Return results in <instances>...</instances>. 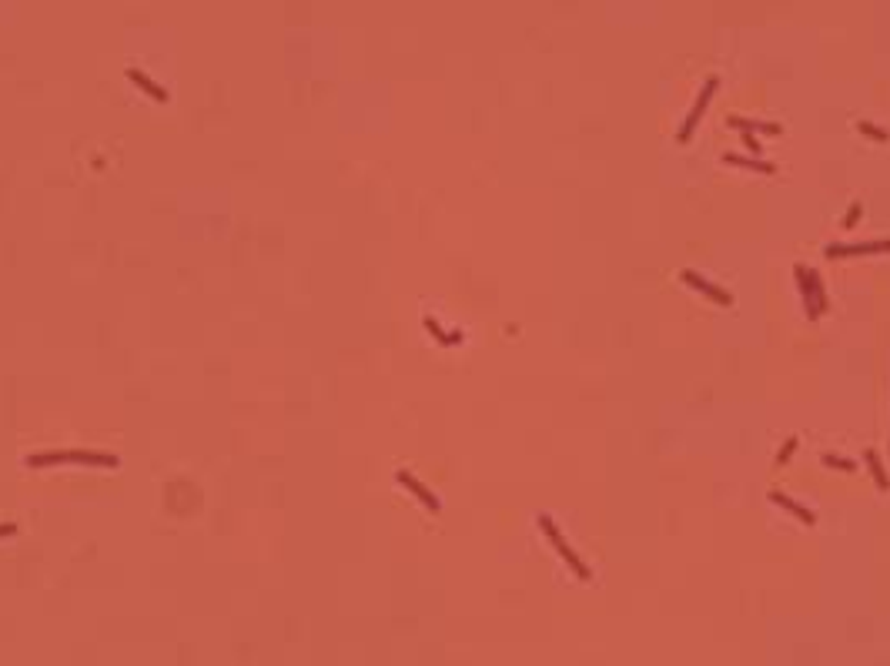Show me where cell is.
Segmentation results:
<instances>
[{
    "instance_id": "1",
    "label": "cell",
    "mask_w": 890,
    "mask_h": 666,
    "mask_svg": "<svg viewBox=\"0 0 890 666\" xmlns=\"http://www.w3.org/2000/svg\"><path fill=\"white\" fill-rule=\"evenodd\" d=\"M31 469H61V466H84V469H118L121 459L114 452H90V449H57V452H33L27 459Z\"/></svg>"
},
{
    "instance_id": "2",
    "label": "cell",
    "mask_w": 890,
    "mask_h": 666,
    "mask_svg": "<svg viewBox=\"0 0 890 666\" xmlns=\"http://www.w3.org/2000/svg\"><path fill=\"white\" fill-rule=\"evenodd\" d=\"M793 275H797V285H800V295H803V305H807V315L820 318L827 312V295H824V285H820L817 272H814V268H807V265H793Z\"/></svg>"
},
{
    "instance_id": "3",
    "label": "cell",
    "mask_w": 890,
    "mask_h": 666,
    "mask_svg": "<svg viewBox=\"0 0 890 666\" xmlns=\"http://www.w3.org/2000/svg\"><path fill=\"white\" fill-rule=\"evenodd\" d=\"M536 523H539V529H542V533L549 536V543L556 546V553L562 556V563H569V569H572V573H576L579 579H589V569H586V563L576 556V553L569 549V543L562 539V533H559V526H556V519H552L549 513H539V516H536Z\"/></svg>"
},
{
    "instance_id": "4",
    "label": "cell",
    "mask_w": 890,
    "mask_h": 666,
    "mask_svg": "<svg viewBox=\"0 0 890 666\" xmlns=\"http://www.w3.org/2000/svg\"><path fill=\"white\" fill-rule=\"evenodd\" d=\"M890 252V238H877V241H850V245H827L824 255L827 258H857V255H884Z\"/></svg>"
},
{
    "instance_id": "5",
    "label": "cell",
    "mask_w": 890,
    "mask_h": 666,
    "mask_svg": "<svg viewBox=\"0 0 890 666\" xmlns=\"http://www.w3.org/2000/svg\"><path fill=\"white\" fill-rule=\"evenodd\" d=\"M395 482L402 486V489H408V492H412V496H415V499H418L422 506H425L429 513H439V509H442L439 496H435V492H432L429 486H422V482H418V479H415V476H412L408 469H398V472H395Z\"/></svg>"
},
{
    "instance_id": "6",
    "label": "cell",
    "mask_w": 890,
    "mask_h": 666,
    "mask_svg": "<svg viewBox=\"0 0 890 666\" xmlns=\"http://www.w3.org/2000/svg\"><path fill=\"white\" fill-rule=\"evenodd\" d=\"M680 278H683L686 285H690L693 292H703L706 298H713L716 305H733V295H730V292H723L720 285H713L710 278H703L700 272H693V268H683V275H680Z\"/></svg>"
},
{
    "instance_id": "7",
    "label": "cell",
    "mask_w": 890,
    "mask_h": 666,
    "mask_svg": "<svg viewBox=\"0 0 890 666\" xmlns=\"http://www.w3.org/2000/svg\"><path fill=\"white\" fill-rule=\"evenodd\" d=\"M716 91V81H706V88H703V94H700V101L693 104V111L686 114V121H683V128H680V144H686L693 138V128L700 124V114L706 111V104H710V94Z\"/></svg>"
},
{
    "instance_id": "8",
    "label": "cell",
    "mask_w": 890,
    "mask_h": 666,
    "mask_svg": "<svg viewBox=\"0 0 890 666\" xmlns=\"http://www.w3.org/2000/svg\"><path fill=\"white\" fill-rule=\"evenodd\" d=\"M128 81H131V84H138V88H141V94H148V98L157 101V104H167V101H171L167 88H161L157 81H151V77L144 74V71H138V67H128Z\"/></svg>"
},
{
    "instance_id": "9",
    "label": "cell",
    "mask_w": 890,
    "mask_h": 666,
    "mask_svg": "<svg viewBox=\"0 0 890 666\" xmlns=\"http://www.w3.org/2000/svg\"><path fill=\"white\" fill-rule=\"evenodd\" d=\"M770 503L773 506H780V509H787V513H793L797 519H800L803 526H814L817 523V516L807 509V506H800L797 499H790V496H783V492H770Z\"/></svg>"
},
{
    "instance_id": "10",
    "label": "cell",
    "mask_w": 890,
    "mask_h": 666,
    "mask_svg": "<svg viewBox=\"0 0 890 666\" xmlns=\"http://www.w3.org/2000/svg\"><path fill=\"white\" fill-rule=\"evenodd\" d=\"M726 164H733V168H747V171H757V175H773L777 168L770 161H763V158H740V154H726L723 158Z\"/></svg>"
},
{
    "instance_id": "11",
    "label": "cell",
    "mask_w": 890,
    "mask_h": 666,
    "mask_svg": "<svg viewBox=\"0 0 890 666\" xmlns=\"http://www.w3.org/2000/svg\"><path fill=\"white\" fill-rule=\"evenodd\" d=\"M422 325H425V332H432V339L439 342V345H459V342H462V332H445V328H442L432 315L422 318Z\"/></svg>"
},
{
    "instance_id": "12",
    "label": "cell",
    "mask_w": 890,
    "mask_h": 666,
    "mask_svg": "<svg viewBox=\"0 0 890 666\" xmlns=\"http://www.w3.org/2000/svg\"><path fill=\"white\" fill-rule=\"evenodd\" d=\"M867 469H870V476H874V482H877V489H890V476H887V469H884V462H880V456L874 449H867Z\"/></svg>"
},
{
    "instance_id": "13",
    "label": "cell",
    "mask_w": 890,
    "mask_h": 666,
    "mask_svg": "<svg viewBox=\"0 0 890 666\" xmlns=\"http://www.w3.org/2000/svg\"><path fill=\"white\" fill-rule=\"evenodd\" d=\"M730 124H737L740 131H747V134H753V131H763V134H780V128L777 124H763V121H747V118H730Z\"/></svg>"
},
{
    "instance_id": "14",
    "label": "cell",
    "mask_w": 890,
    "mask_h": 666,
    "mask_svg": "<svg viewBox=\"0 0 890 666\" xmlns=\"http://www.w3.org/2000/svg\"><path fill=\"white\" fill-rule=\"evenodd\" d=\"M824 466L827 469H840V472H854L857 466L850 459H844V456H834V452H824Z\"/></svg>"
},
{
    "instance_id": "15",
    "label": "cell",
    "mask_w": 890,
    "mask_h": 666,
    "mask_svg": "<svg viewBox=\"0 0 890 666\" xmlns=\"http://www.w3.org/2000/svg\"><path fill=\"white\" fill-rule=\"evenodd\" d=\"M797 442H800V439H787V446H783V449H780V456H777V466H783V462L790 459L793 449H797Z\"/></svg>"
},
{
    "instance_id": "16",
    "label": "cell",
    "mask_w": 890,
    "mask_h": 666,
    "mask_svg": "<svg viewBox=\"0 0 890 666\" xmlns=\"http://www.w3.org/2000/svg\"><path fill=\"white\" fill-rule=\"evenodd\" d=\"M857 128L864 134H870V138H877V141H887V131H880V128H874V124H864V121H860Z\"/></svg>"
},
{
    "instance_id": "17",
    "label": "cell",
    "mask_w": 890,
    "mask_h": 666,
    "mask_svg": "<svg viewBox=\"0 0 890 666\" xmlns=\"http://www.w3.org/2000/svg\"><path fill=\"white\" fill-rule=\"evenodd\" d=\"M857 218H860V205H850V211H847V218H844V228H854Z\"/></svg>"
},
{
    "instance_id": "18",
    "label": "cell",
    "mask_w": 890,
    "mask_h": 666,
    "mask_svg": "<svg viewBox=\"0 0 890 666\" xmlns=\"http://www.w3.org/2000/svg\"><path fill=\"white\" fill-rule=\"evenodd\" d=\"M743 144H747V151H753V154L760 158V151H763V148H760V141L753 138V134H747V131H743Z\"/></svg>"
},
{
    "instance_id": "19",
    "label": "cell",
    "mask_w": 890,
    "mask_h": 666,
    "mask_svg": "<svg viewBox=\"0 0 890 666\" xmlns=\"http://www.w3.org/2000/svg\"><path fill=\"white\" fill-rule=\"evenodd\" d=\"M11 536H17V523H4L0 526V539H11Z\"/></svg>"
}]
</instances>
